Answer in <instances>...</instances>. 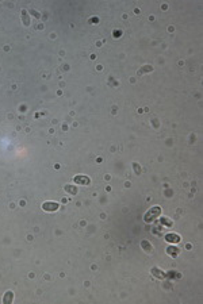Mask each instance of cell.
<instances>
[{
    "mask_svg": "<svg viewBox=\"0 0 203 304\" xmlns=\"http://www.w3.org/2000/svg\"><path fill=\"white\" fill-rule=\"evenodd\" d=\"M150 272H152V274H153V276H156L157 278H165V277H167L164 272H162L161 269H158V268H152V269H150Z\"/></svg>",
    "mask_w": 203,
    "mask_h": 304,
    "instance_id": "obj_6",
    "label": "cell"
},
{
    "mask_svg": "<svg viewBox=\"0 0 203 304\" xmlns=\"http://www.w3.org/2000/svg\"><path fill=\"white\" fill-rule=\"evenodd\" d=\"M12 300H14V292L7 291V292H5L4 299H3V303H4V304H10V303H12Z\"/></svg>",
    "mask_w": 203,
    "mask_h": 304,
    "instance_id": "obj_8",
    "label": "cell"
},
{
    "mask_svg": "<svg viewBox=\"0 0 203 304\" xmlns=\"http://www.w3.org/2000/svg\"><path fill=\"white\" fill-rule=\"evenodd\" d=\"M180 252H182V250H180L179 247H176V246H169V247L167 249V253H168V254H169L171 257H177V256L180 254Z\"/></svg>",
    "mask_w": 203,
    "mask_h": 304,
    "instance_id": "obj_5",
    "label": "cell"
},
{
    "mask_svg": "<svg viewBox=\"0 0 203 304\" xmlns=\"http://www.w3.org/2000/svg\"><path fill=\"white\" fill-rule=\"evenodd\" d=\"M31 12H33V14H34V15H35V16H37V18H39V14H37V11H31Z\"/></svg>",
    "mask_w": 203,
    "mask_h": 304,
    "instance_id": "obj_13",
    "label": "cell"
},
{
    "mask_svg": "<svg viewBox=\"0 0 203 304\" xmlns=\"http://www.w3.org/2000/svg\"><path fill=\"white\" fill-rule=\"evenodd\" d=\"M160 215H161V207L160 206H154V207H152V208H149L148 211H146V214L143 215V220H145L146 223H150V222H153L156 218H158Z\"/></svg>",
    "mask_w": 203,
    "mask_h": 304,
    "instance_id": "obj_1",
    "label": "cell"
},
{
    "mask_svg": "<svg viewBox=\"0 0 203 304\" xmlns=\"http://www.w3.org/2000/svg\"><path fill=\"white\" fill-rule=\"evenodd\" d=\"M161 224H167V226H169V227H171V226H173L172 222H171L168 218H164V216L161 218Z\"/></svg>",
    "mask_w": 203,
    "mask_h": 304,
    "instance_id": "obj_12",
    "label": "cell"
},
{
    "mask_svg": "<svg viewBox=\"0 0 203 304\" xmlns=\"http://www.w3.org/2000/svg\"><path fill=\"white\" fill-rule=\"evenodd\" d=\"M165 241H168L171 243H177V242H180V237L177 234H167L165 235Z\"/></svg>",
    "mask_w": 203,
    "mask_h": 304,
    "instance_id": "obj_4",
    "label": "cell"
},
{
    "mask_svg": "<svg viewBox=\"0 0 203 304\" xmlns=\"http://www.w3.org/2000/svg\"><path fill=\"white\" fill-rule=\"evenodd\" d=\"M64 189H65V192L71 193V195H76V193H77V188H76V185L65 184V185H64Z\"/></svg>",
    "mask_w": 203,
    "mask_h": 304,
    "instance_id": "obj_7",
    "label": "cell"
},
{
    "mask_svg": "<svg viewBox=\"0 0 203 304\" xmlns=\"http://www.w3.org/2000/svg\"><path fill=\"white\" fill-rule=\"evenodd\" d=\"M22 20H23V24L24 26H29L30 24V18H29V15H27V11L26 10H22Z\"/></svg>",
    "mask_w": 203,
    "mask_h": 304,
    "instance_id": "obj_9",
    "label": "cell"
},
{
    "mask_svg": "<svg viewBox=\"0 0 203 304\" xmlns=\"http://www.w3.org/2000/svg\"><path fill=\"white\" fill-rule=\"evenodd\" d=\"M141 246L143 247V249H145L146 253H152V252H153V246L148 242V241H142V242H141Z\"/></svg>",
    "mask_w": 203,
    "mask_h": 304,
    "instance_id": "obj_10",
    "label": "cell"
},
{
    "mask_svg": "<svg viewBox=\"0 0 203 304\" xmlns=\"http://www.w3.org/2000/svg\"><path fill=\"white\" fill-rule=\"evenodd\" d=\"M152 70H153V66H150V65H145L142 69H140V70H138V74L148 73V72H152Z\"/></svg>",
    "mask_w": 203,
    "mask_h": 304,
    "instance_id": "obj_11",
    "label": "cell"
},
{
    "mask_svg": "<svg viewBox=\"0 0 203 304\" xmlns=\"http://www.w3.org/2000/svg\"><path fill=\"white\" fill-rule=\"evenodd\" d=\"M58 203H54V202H45L42 204V208L43 211H48V212H54L58 209Z\"/></svg>",
    "mask_w": 203,
    "mask_h": 304,
    "instance_id": "obj_3",
    "label": "cell"
},
{
    "mask_svg": "<svg viewBox=\"0 0 203 304\" xmlns=\"http://www.w3.org/2000/svg\"><path fill=\"white\" fill-rule=\"evenodd\" d=\"M73 181L76 185H89L91 184V178H89L88 176H84V174H77V176L73 177Z\"/></svg>",
    "mask_w": 203,
    "mask_h": 304,
    "instance_id": "obj_2",
    "label": "cell"
}]
</instances>
